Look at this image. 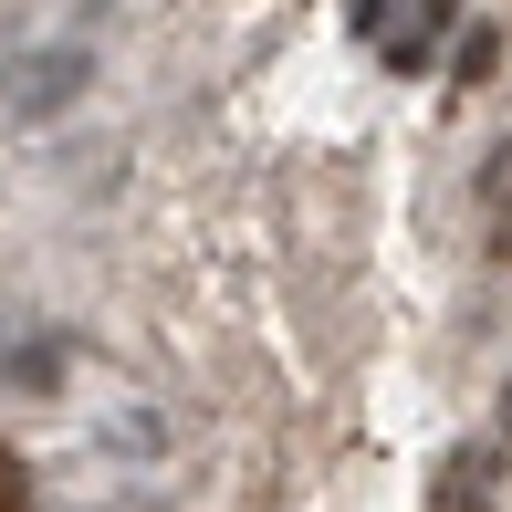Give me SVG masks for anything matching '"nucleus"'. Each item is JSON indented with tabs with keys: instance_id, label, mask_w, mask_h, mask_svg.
I'll return each instance as SVG.
<instances>
[{
	"instance_id": "nucleus-1",
	"label": "nucleus",
	"mask_w": 512,
	"mask_h": 512,
	"mask_svg": "<svg viewBox=\"0 0 512 512\" xmlns=\"http://www.w3.org/2000/svg\"><path fill=\"white\" fill-rule=\"evenodd\" d=\"M481 209H492V251L512 262V147L492 157V168H481Z\"/></svg>"
},
{
	"instance_id": "nucleus-2",
	"label": "nucleus",
	"mask_w": 512,
	"mask_h": 512,
	"mask_svg": "<svg viewBox=\"0 0 512 512\" xmlns=\"http://www.w3.org/2000/svg\"><path fill=\"white\" fill-rule=\"evenodd\" d=\"M481 471H492V460H481V450H460L450 471H439V512H481Z\"/></svg>"
},
{
	"instance_id": "nucleus-3",
	"label": "nucleus",
	"mask_w": 512,
	"mask_h": 512,
	"mask_svg": "<svg viewBox=\"0 0 512 512\" xmlns=\"http://www.w3.org/2000/svg\"><path fill=\"white\" fill-rule=\"evenodd\" d=\"M21 502H32V481H21V460L0 450V512H21Z\"/></svg>"
}]
</instances>
